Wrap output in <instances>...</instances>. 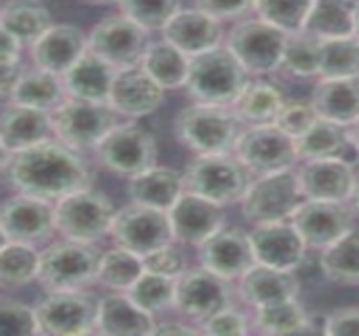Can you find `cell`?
<instances>
[{
    "instance_id": "6da1fadb",
    "label": "cell",
    "mask_w": 359,
    "mask_h": 336,
    "mask_svg": "<svg viewBox=\"0 0 359 336\" xmlns=\"http://www.w3.org/2000/svg\"><path fill=\"white\" fill-rule=\"evenodd\" d=\"M2 177L15 194L53 203L94 184V170L83 152L67 147L57 138L6 153Z\"/></svg>"
},
{
    "instance_id": "7a4b0ae2",
    "label": "cell",
    "mask_w": 359,
    "mask_h": 336,
    "mask_svg": "<svg viewBox=\"0 0 359 336\" xmlns=\"http://www.w3.org/2000/svg\"><path fill=\"white\" fill-rule=\"evenodd\" d=\"M249 72L226 48L190 58L185 91L194 103L230 108L250 83Z\"/></svg>"
},
{
    "instance_id": "3957f363",
    "label": "cell",
    "mask_w": 359,
    "mask_h": 336,
    "mask_svg": "<svg viewBox=\"0 0 359 336\" xmlns=\"http://www.w3.org/2000/svg\"><path fill=\"white\" fill-rule=\"evenodd\" d=\"M241 120L225 106L194 103L173 120V133L195 155L233 153L242 133Z\"/></svg>"
},
{
    "instance_id": "277c9868",
    "label": "cell",
    "mask_w": 359,
    "mask_h": 336,
    "mask_svg": "<svg viewBox=\"0 0 359 336\" xmlns=\"http://www.w3.org/2000/svg\"><path fill=\"white\" fill-rule=\"evenodd\" d=\"M102 250L96 244L64 239L41 253L37 281L47 293L83 291L97 283Z\"/></svg>"
},
{
    "instance_id": "5b68a950",
    "label": "cell",
    "mask_w": 359,
    "mask_h": 336,
    "mask_svg": "<svg viewBox=\"0 0 359 336\" xmlns=\"http://www.w3.org/2000/svg\"><path fill=\"white\" fill-rule=\"evenodd\" d=\"M185 190L220 203L242 202L252 185V173L235 153L196 155L183 172Z\"/></svg>"
},
{
    "instance_id": "8992f818",
    "label": "cell",
    "mask_w": 359,
    "mask_h": 336,
    "mask_svg": "<svg viewBox=\"0 0 359 336\" xmlns=\"http://www.w3.org/2000/svg\"><path fill=\"white\" fill-rule=\"evenodd\" d=\"M116 212L109 195L88 187L55 202V229L64 239L96 244L111 234Z\"/></svg>"
},
{
    "instance_id": "52a82bcc",
    "label": "cell",
    "mask_w": 359,
    "mask_h": 336,
    "mask_svg": "<svg viewBox=\"0 0 359 336\" xmlns=\"http://www.w3.org/2000/svg\"><path fill=\"white\" fill-rule=\"evenodd\" d=\"M119 114L109 103L67 98L53 112L54 138L78 152L96 150L119 125Z\"/></svg>"
},
{
    "instance_id": "ba28073f",
    "label": "cell",
    "mask_w": 359,
    "mask_h": 336,
    "mask_svg": "<svg viewBox=\"0 0 359 336\" xmlns=\"http://www.w3.org/2000/svg\"><path fill=\"white\" fill-rule=\"evenodd\" d=\"M94 153L97 165L118 177L133 178L158 165L155 135L136 121L118 125Z\"/></svg>"
},
{
    "instance_id": "9c48e42d",
    "label": "cell",
    "mask_w": 359,
    "mask_h": 336,
    "mask_svg": "<svg viewBox=\"0 0 359 336\" xmlns=\"http://www.w3.org/2000/svg\"><path fill=\"white\" fill-rule=\"evenodd\" d=\"M151 42L147 29L123 14L104 17L88 34V49L116 71L141 66Z\"/></svg>"
},
{
    "instance_id": "30bf717a",
    "label": "cell",
    "mask_w": 359,
    "mask_h": 336,
    "mask_svg": "<svg viewBox=\"0 0 359 336\" xmlns=\"http://www.w3.org/2000/svg\"><path fill=\"white\" fill-rule=\"evenodd\" d=\"M287 34L262 19H243L226 36L225 48L249 74H271L280 67Z\"/></svg>"
},
{
    "instance_id": "8fae6325",
    "label": "cell",
    "mask_w": 359,
    "mask_h": 336,
    "mask_svg": "<svg viewBox=\"0 0 359 336\" xmlns=\"http://www.w3.org/2000/svg\"><path fill=\"white\" fill-rule=\"evenodd\" d=\"M304 201L297 172L290 168L272 175L257 177L241 203L243 219L254 225H260L290 220Z\"/></svg>"
},
{
    "instance_id": "7c38bea8",
    "label": "cell",
    "mask_w": 359,
    "mask_h": 336,
    "mask_svg": "<svg viewBox=\"0 0 359 336\" xmlns=\"http://www.w3.org/2000/svg\"><path fill=\"white\" fill-rule=\"evenodd\" d=\"M230 281L200 264L177 278L175 311L195 325H202L213 314L232 306Z\"/></svg>"
},
{
    "instance_id": "4fadbf2b",
    "label": "cell",
    "mask_w": 359,
    "mask_h": 336,
    "mask_svg": "<svg viewBox=\"0 0 359 336\" xmlns=\"http://www.w3.org/2000/svg\"><path fill=\"white\" fill-rule=\"evenodd\" d=\"M233 153L255 177L285 172L299 160L296 140L276 125L247 126L238 136Z\"/></svg>"
},
{
    "instance_id": "5bb4252c",
    "label": "cell",
    "mask_w": 359,
    "mask_h": 336,
    "mask_svg": "<svg viewBox=\"0 0 359 336\" xmlns=\"http://www.w3.org/2000/svg\"><path fill=\"white\" fill-rule=\"evenodd\" d=\"M100 300L83 291H50L36 304L41 335L79 336L96 331Z\"/></svg>"
},
{
    "instance_id": "9a60e30c",
    "label": "cell",
    "mask_w": 359,
    "mask_h": 336,
    "mask_svg": "<svg viewBox=\"0 0 359 336\" xmlns=\"http://www.w3.org/2000/svg\"><path fill=\"white\" fill-rule=\"evenodd\" d=\"M111 237L119 248L140 257L175 241L168 212L133 202L116 212Z\"/></svg>"
},
{
    "instance_id": "2e32d148",
    "label": "cell",
    "mask_w": 359,
    "mask_h": 336,
    "mask_svg": "<svg viewBox=\"0 0 359 336\" xmlns=\"http://www.w3.org/2000/svg\"><path fill=\"white\" fill-rule=\"evenodd\" d=\"M0 232L7 242L42 244L57 232L55 203L41 201L31 195L14 194L2 203Z\"/></svg>"
},
{
    "instance_id": "e0dca14e",
    "label": "cell",
    "mask_w": 359,
    "mask_h": 336,
    "mask_svg": "<svg viewBox=\"0 0 359 336\" xmlns=\"http://www.w3.org/2000/svg\"><path fill=\"white\" fill-rule=\"evenodd\" d=\"M353 210L346 202L306 201L297 207L290 222L301 234L307 249H326L353 229Z\"/></svg>"
},
{
    "instance_id": "ac0fdd59",
    "label": "cell",
    "mask_w": 359,
    "mask_h": 336,
    "mask_svg": "<svg viewBox=\"0 0 359 336\" xmlns=\"http://www.w3.org/2000/svg\"><path fill=\"white\" fill-rule=\"evenodd\" d=\"M196 249L200 264L229 281L241 279L257 264L250 234L238 227H222Z\"/></svg>"
},
{
    "instance_id": "d6986e66",
    "label": "cell",
    "mask_w": 359,
    "mask_h": 336,
    "mask_svg": "<svg viewBox=\"0 0 359 336\" xmlns=\"http://www.w3.org/2000/svg\"><path fill=\"white\" fill-rule=\"evenodd\" d=\"M175 241L198 248L225 225V210L220 203L194 192H183L168 212Z\"/></svg>"
},
{
    "instance_id": "ffe728a7",
    "label": "cell",
    "mask_w": 359,
    "mask_h": 336,
    "mask_svg": "<svg viewBox=\"0 0 359 336\" xmlns=\"http://www.w3.org/2000/svg\"><path fill=\"white\" fill-rule=\"evenodd\" d=\"M249 234L259 264L296 271L304 262L307 246L290 220L254 225Z\"/></svg>"
},
{
    "instance_id": "44dd1931",
    "label": "cell",
    "mask_w": 359,
    "mask_h": 336,
    "mask_svg": "<svg viewBox=\"0 0 359 336\" xmlns=\"http://www.w3.org/2000/svg\"><path fill=\"white\" fill-rule=\"evenodd\" d=\"M343 160H307L297 170L301 192L307 201H351L358 178Z\"/></svg>"
},
{
    "instance_id": "7402d4cb",
    "label": "cell",
    "mask_w": 359,
    "mask_h": 336,
    "mask_svg": "<svg viewBox=\"0 0 359 336\" xmlns=\"http://www.w3.org/2000/svg\"><path fill=\"white\" fill-rule=\"evenodd\" d=\"M165 101V89L141 66L118 71L111 89L109 105L119 116L144 118L155 113Z\"/></svg>"
},
{
    "instance_id": "603a6c76",
    "label": "cell",
    "mask_w": 359,
    "mask_h": 336,
    "mask_svg": "<svg viewBox=\"0 0 359 336\" xmlns=\"http://www.w3.org/2000/svg\"><path fill=\"white\" fill-rule=\"evenodd\" d=\"M161 32L165 41L173 44L188 58L219 48L224 37L222 22L196 7L178 11Z\"/></svg>"
},
{
    "instance_id": "cb8c5ba5",
    "label": "cell",
    "mask_w": 359,
    "mask_h": 336,
    "mask_svg": "<svg viewBox=\"0 0 359 336\" xmlns=\"http://www.w3.org/2000/svg\"><path fill=\"white\" fill-rule=\"evenodd\" d=\"M31 51L34 66L62 76L88 51V36L74 24H54Z\"/></svg>"
},
{
    "instance_id": "d4e9b609",
    "label": "cell",
    "mask_w": 359,
    "mask_h": 336,
    "mask_svg": "<svg viewBox=\"0 0 359 336\" xmlns=\"http://www.w3.org/2000/svg\"><path fill=\"white\" fill-rule=\"evenodd\" d=\"M53 136V113L15 103L4 106L0 123V145L4 155L39 145Z\"/></svg>"
},
{
    "instance_id": "484cf974",
    "label": "cell",
    "mask_w": 359,
    "mask_h": 336,
    "mask_svg": "<svg viewBox=\"0 0 359 336\" xmlns=\"http://www.w3.org/2000/svg\"><path fill=\"white\" fill-rule=\"evenodd\" d=\"M299 160H343L344 163H359V147L348 126L318 118V121L296 140Z\"/></svg>"
},
{
    "instance_id": "4316f807",
    "label": "cell",
    "mask_w": 359,
    "mask_h": 336,
    "mask_svg": "<svg viewBox=\"0 0 359 336\" xmlns=\"http://www.w3.org/2000/svg\"><path fill=\"white\" fill-rule=\"evenodd\" d=\"M299 288L301 286L294 271L277 269L257 262L238 279L237 295L243 303L255 309L260 306L294 300L299 295Z\"/></svg>"
},
{
    "instance_id": "83f0119b",
    "label": "cell",
    "mask_w": 359,
    "mask_h": 336,
    "mask_svg": "<svg viewBox=\"0 0 359 336\" xmlns=\"http://www.w3.org/2000/svg\"><path fill=\"white\" fill-rule=\"evenodd\" d=\"M156 321L153 314L141 309L128 293H114L100 300L96 331L109 336L153 335Z\"/></svg>"
},
{
    "instance_id": "f1b7e54d",
    "label": "cell",
    "mask_w": 359,
    "mask_h": 336,
    "mask_svg": "<svg viewBox=\"0 0 359 336\" xmlns=\"http://www.w3.org/2000/svg\"><path fill=\"white\" fill-rule=\"evenodd\" d=\"M116 74L118 71L113 66L88 49L61 78L67 96L72 100L109 103Z\"/></svg>"
},
{
    "instance_id": "f546056e",
    "label": "cell",
    "mask_w": 359,
    "mask_h": 336,
    "mask_svg": "<svg viewBox=\"0 0 359 336\" xmlns=\"http://www.w3.org/2000/svg\"><path fill=\"white\" fill-rule=\"evenodd\" d=\"M311 103L319 118L351 128L359 121V78L320 79Z\"/></svg>"
},
{
    "instance_id": "4dcf8cb0",
    "label": "cell",
    "mask_w": 359,
    "mask_h": 336,
    "mask_svg": "<svg viewBox=\"0 0 359 336\" xmlns=\"http://www.w3.org/2000/svg\"><path fill=\"white\" fill-rule=\"evenodd\" d=\"M183 192V173L172 167L155 165L128 182V197L131 202L165 212H170Z\"/></svg>"
},
{
    "instance_id": "1f68e13d",
    "label": "cell",
    "mask_w": 359,
    "mask_h": 336,
    "mask_svg": "<svg viewBox=\"0 0 359 336\" xmlns=\"http://www.w3.org/2000/svg\"><path fill=\"white\" fill-rule=\"evenodd\" d=\"M67 98L69 96L64 88L61 76L34 66L24 69L6 103L22 105L53 113Z\"/></svg>"
},
{
    "instance_id": "d6a6232c",
    "label": "cell",
    "mask_w": 359,
    "mask_h": 336,
    "mask_svg": "<svg viewBox=\"0 0 359 336\" xmlns=\"http://www.w3.org/2000/svg\"><path fill=\"white\" fill-rule=\"evenodd\" d=\"M2 31L32 46L54 25L53 15L41 0H6L0 17Z\"/></svg>"
},
{
    "instance_id": "836d02e7",
    "label": "cell",
    "mask_w": 359,
    "mask_h": 336,
    "mask_svg": "<svg viewBox=\"0 0 359 336\" xmlns=\"http://www.w3.org/2000/svg\"><path fill=\"white\" fill-rule=\"evenodd\" d=\"M284 103L279 88L267 81H250L230 109L242 125H273Z\"/></svg>"
},
{
    "instance_id": "e575fe53",
    "label": "cell",
    "mask_w": 359,
    "mask_h": 336,
    "mask_svg": "<svg viewBox=\"0 0 359 336\" xmlns=\"http://www.w3.org/2000/svg\"><path fill=\"white\" fill-rule=\"evenodd\" d=\"M358 0H314L304 31L319 39H336L354 34Z\"/></svg>"
},
{
    "instance_id": "d590c367",
    "label": "cell",
    "mask_w": 359,
    "mask_h": 336,
    "mask_svg": "<svg viewBox=\"0 0 359 336\" xmlns=\"http://www.w3.org/2000/svg\"><path fill=\"white\" fill-rule=\"evenodd\" d=\"M319 266L331 283L359 286V229H351L320 254Z\"/></svg>"
},
{
    "instance_id": "8d00e7d4",
    "label": "cell",
    "mask_w": 359,
    "mask_h": 336,
    "mask_svg": "<svg viewBox=\"0 0 359 336\" xmlns=\"http://www.w3.org/2000/svg\"><path fill=\"white\" fill-rule=\"evenodd\" d=\"M141 67L165 89L185 88L190 58L168 41L151 42Z\"/></svg>"
},
{
    "instance_id": "74e56055",
    "label": "cell",
    "mask_w": 359,
    "mask_h": 336,
    "mask_svg": "<svg viewBox=\"0 0 359 336\" xmlns=\"http://www.w3.org/2000/svg\"><path fill=\"white\" fill-rule=\"evenodd\" d=\"M252 331L260 335H297L309 333L311 321L297 297L280 303L255 308Z\"/></svg>"
},
{
    "instance_id": "f35d334b",
    "label": "cell",
    "mask_w": 359,
    "mask_h": 336,
    "mask_svg": "<svg viewBox=\"0 0 359 336\" xmlns=\"http://www.w3.org/2000/svg\"><path fill=\"white\" fill-rule=\"evenodd\" d=\"M0 256H2L0 278H2V288L6 291H15V289L27 286L39 276L41 253L36 249V246L4 241Z\"/></svg>"
},
{
    "instance_id": "ab89813d",
    "label": "cell",
    "mask_w": 359,
    "mask_h": 336,
    "mask_svg": "<svg viewBox=\"0 0 359 336\" xmlns=\"http://www.w3.org/2000/svg\"><path fill=\"white\" fill-rule=\"evenodd\" d=\"M320 44L323 39L306 31L287 34L279 69L302 79L319 76Z\"/></svg>"
},
{
    "instance_id": "60d3db41",
    "label": "cell",
    "mask_w": 359,
    "mask_h": 336,
    "mask_svg": "<svg viewBox=\"0 0 359 336\" xmlns=\"http://www.w3.org/2000/svg\"><path fill=\"white\" fill-rule=\"evenodd\" d=\"M319 78H359V39L354 34L323 41Z\"/></svg>"
},
{
    "instance_id": "b9f144b4",
    "label": "cell",
    "mask_w": 359,
    "mask_h": 336,
    "mask_svg": "<svg viewBox=\"0 0 359 336\" xmlns=\"http://www.w3.org/2000/svg\"><path fill=\"white\" fill-rule=\"evenodd\" d=\"M144 272L143 257L116 246L102 253L97 283L114 291L126 293Z\"/></svg>"
},
{
    "instance_id": "7bdbcfd3",
    "label": "cell",
    "mask_w": 359,
    "mask_h": 336,
    "mask_svg": "<svg viewBox=\"0 0 359 336\" xmlns=\"http://www.w3.org/2000/svg\"><path fill=\"white\" fill-rule=\"evenodd\" d=\"M126 293L141 309L158 316L166 309L175 308L177 279L144 271L143 276Z\"/></svg>"
},
{
    "instance_id": "ee69618b",
    "label": "cell",
    "mask_w": 359,
    "mask_h": 336,
    "mask_svg": "<svg viewBox=\"0 0 359 336\" xmlns=\"http://www.w3.org/2000/svg\"><path fill=\"white\" fill-rule=\"evenodd\" d=\"M314 0H255L259 19L285 34L304 31Z\"/></svg>"
},
{
    "instance_id": "f6af8a7d",
    "label": "cell",
    "mask_w": 359,
    "mask_h": 336,
    "mask_svg": "<svg viewBox=\"0 0 359 336\" xmlns=\"http://www.w3.org/2000/svg\"><path fill=\"white\" fill-rule=\"evenodd\" d=\"M119 12L148 32L163 31L165 25L182 11V0H118Z\"/></svg>"
},
{
    "instance_id": "bcb514c9",
    "label": "cell",
    "mask_w": 359,
    "mask_h": 336,
    "mask_svg": "<svg viewBox=\"0 0 359 336\" xmlns=\"http://www.w3.org/2000/svg\"><path fill=\"white\" fill-rule=\"evenodd\" d=\"M2 335L6 336H31L41 335L39 318L36 306H29L22 301L4 297L2 300Z\"/></svg>"
},
{
    "instance_id": "7dc6e473",
    "label": "cell",
    "mask_w": 359,
    "mask_h": 336,
    "mask_svg": "<svg viewBox=\"0 0 359 336\" xmlns=\"http://www.w3.org/2000/svg\"><path fill=\"white\" fill-rule=\"evenodd\" d=\"M318 118L319 116L311 100H285L273 125L284 131L285 135H289L290 138L297 140L318 121Z\"/></svg>"
},
{
    "instance_id": "c3c4849f",
    "label": "cell",
    "mask_w": 359,
    "mask_h": 336,
    "mask_svg": "<svg viewBox=\"0 0 359 336\" xmlns=\"http://www.w3.org/2000/svg\"><path fill=\"white\" fill-rule=\"evenodd\" d=\"M144 271L155 272V274L168 276V278L177 279L182 272H185L187 257L183 249L180 248V242L173 241L163 248L153 250L148 256L143 257Z\"/></svg>"
},
{
    "instance_id": "681fc988",
    "label": "cell",
    "mask_w": 359,
    "mask_h": 336,
    "mask_svg": "<svg viewBox=\"0 0 359 336\" xmlns=\"http://www.w3.org/2000/svg\"><path fill=\"white\" fill-rule=\"evenodd\" d=\"M200 328L205 335H247L252 331V321L245 313L229 306L203 321Z\"/></svg>"
},
{
    "instance_id": "f907efd6",
    "label": "cell",
    "mask_w": 359,
    "mask_h": 336,
    "mask_svg": "<svg viewBox=\"0 0 359 336\" xmlns=\"http://www.w3.org/2000/svg\"><path fill=\"white\" fill-rule=\"evenodd\" d=\"M195 7L219 22L243 20L255 11V0H195Z\"/></svg>"
},
{
    "instance_id": "816d5d0a",
    "label": "cell",
    "mask_w": 359,
    "mask_h": 336,
    "mask_svg": "<svg viewBox=\"0 0 359 336\" xmlns=\"http://www.w3.org/2000/svg\"><path fill=\"white\" fill-rule=\"evenodd\" d=\"M323 331L329 336L359 335V306L336 308L324 320Z\"/></svg>"
},
{
    "instance_id": "f5cc1de1",
    "label": "cell",
    "mask_w": 359,
    "mask_h": 336,
    "mask_svg": "<svg viewBox=\"0 0 359 336\" xmlns=\"http://www.w3.org/2000/svg\"><path fill=\"white\" fill-rule=\"evenodd\" d=\"M22 42L15 39L12 34L2 31V51H0V61L2 66H12L20 62V51H22Z\"/></svg>"
},
{
    "instance_id": "db71d44e",
    "label": "cell",
    "mask_w": 359,
    "mask_h": 336,
    "mask_svg": "<svg viewBox=\"0 0 359 336\" xmlns=\"http://www.w3.org/2000/svg\"><path fill=\"white\" fill-rule=\"evenodd\" d=\"M194 325H191V321H161L156 323L153 335H202V328H195Z\"/></svg>"
},
{
    "instance_id": "11a10c76",
    "label": "cell",
    "mask_w": 359,
    "mask_h": 336,
    "mask_svg": "<svg viewBox=\"0 0 359 336\" xmlns=\"http://www.w3.org/2000/svg\"><path fill=\"white\" fill-rule=\"evenodd\" d=\"M25 67L17 62V65L12 66H2V100L8 101L12 91H14L17 81H19L20 74H22Z\"/></svg>"
},
{
    "instance_id": "9f6ffc18",
    "label": "cell",
    "mask_w": 359,
    "mask_h": 336,
    "mask_svg": "<svg viewBox=\"0 0 359 336\" xmlns=\"http://www.w3.org/2000/svg\"><path fill=\"white\" fill-rule=\"evenodd\" d=\"M81 2L91 4V6H109V4H118V0H81Z\"/></svg>"
},
{
    "instance_id": "6f0895ef",
    "label": "cell",
    "mask_w": 359,
    "mask_h": 336,
    "mask_svg": "<svg viewBox=\"0 0 359 336\" xmlns=\"http://www.w3.org/2000/svg\"><path fill=\"white\" fill-rule=\"evenodd\" d=\"M354 36L359 39V0L356 2V14H354Z\"/></svg>"
},
{
    "instance_id": "680465c9",
    "label": "cell",
    "mask_w": 359,
    "mask_h": 336,
    "mask_svg": "<svg viewBox=\"0 0 359 336\" xmlns=\"http://www.w3.org/2000/svg\"><path fill=\"white\" fill-rule=\"evenodd\" d=\"M351 201L354 203V207H356V210L359 212V180L356 182V187H354V194H353Z\"/></svg>"
},
{
    "instance_id": "91938a15",
    "label": "cell",
    "mask_w": 359,
    "mask_h": 336,
    "mask_svg": "<svg viewBox=\"0 0 359 336\" xmlns=\"http://www.w3.org/2000/svg\"><path fill=\"white\" fill-rule=\"evenodd\" d=\"M349 133H351L353 140L356 142V145L359 147V121L356 123V125H353L351 128H349Z\"/></svg>"
}]
</instances>
